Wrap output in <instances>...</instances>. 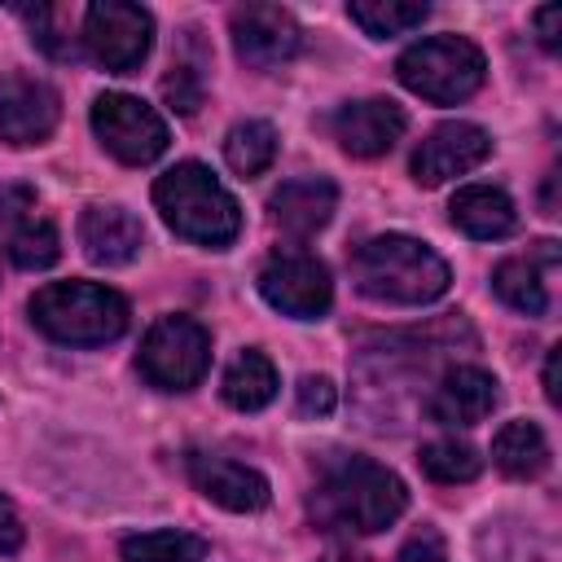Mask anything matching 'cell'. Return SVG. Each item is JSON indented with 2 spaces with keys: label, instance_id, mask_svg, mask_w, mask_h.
Returning <instances> with one entry per match:
<instances>
[{
  "label": "cell",
  "instance_id": "17",
  "mask_svg": "<svg viewBox=\"0 0 562 562\" xmlns=\"http://www.w3.org/2000/svg\"><path fill=\"white\" fill-rule=\"evenodd\" d=\"M79 246L92 263L101 268H119V263H132L145 246V228L140 220L119 206V202H92L83 215H79Z\"/></svg>",
  "mask_w": 562,
  "mask_h": 562
},
{
  "label": "cell",
  "instance_id": "4",
  "mask_svg": "<svg viewBox=\"0 0 562 562\" xmlns=\"http://www.w3.org/2000/svg\"><path fill=\"white\" fill-rule=\"evenodd\" d=\"M31 321L53 342L70 347H101L123 338L127 329V299L101 281H48L31 294Z\"/></svg>",
  "mask_w": 562,
  "mask_h": 562
},
{
  "label": "cell",
  "instance_id": "22",
  "mask_svg": "<svg viewBox=\"0 0 562 562\" xmlns=\"http://www.w3.org/2000/svg\"><path fill=\"white\" fill-rule=\"evenodd\" d=\"M492 461L509 479H536L549 465V439H544V430L536 422L514 417L492 435Z\"/></svg>",
  "mask_w": 562,
  "mask_h": 562
},
{
  "label": "cell",
  "instance_id": "31",
  "mask_svg": "<svg viewBox=\"0 0 562 562\" xmlns=\"http://www.w3.org/2000/svg\"><path fill=\"white\" fill-rule=\"evenodd\" d=\"M536 35H540L544 48H558V44H562V4L536 9Z\"/></svg>",
  "mask_w": 562,
  "mask_h": 562
},
{
  "label": "cell",
  "instance_id": "21",
  "mask_svg": "<svg viewBox=\"0 0 562 562\" xmlns=\"http://www.w3.org/2000/svg\"><path fill=\"white\" fill-rule=\"evenodd\" d=\"M277 369H272V360L263 356V351H255V347H246L228 369H224V378H220V395H224V404L228 408H237V413H259V408H268L272 400H277Z\"/></svg>",
  "mask_w": 562,
  "mask_h": 562
},
{
  "label": "cell",
  "instance_id": "2",
  "mask_svg": "<svg viewBox=\"0 0 562 562\" xmlns=\"http://www.w3.org/2000/svg\"><path fill=\"white\" fill-rule=\"evenodd\" d=\"M351 281L364 299L373 303H395V307H422L435 303L452 272L448 263L417 237L408 233H378L369 241H360L347 259Z\"/></svg>",
  "mask_w": 562,
  "mask_h": 562
},
{
  "label": "cell",
  "instance_id": "32",
  "mask_svg": "<svg viewBox=\"0 0 562 562\" xmlns=\"http://www.w3.org/2000/svg\"><path fill=\"white\" fill-rule=\"evenodd\" d=\"M558 360H562V347H549L544 356V400L558 404Z\"/></svg>",
  "mask_w": 562,
  "mask_h": 562
},
{
  "label": "cell",
  "instance_id": "16",
  "mask_svg": "<svg viewBox=\"0 0 562 562\" xmlns=\"http://www.w3.org/2000/svg\"><path fill=\"white\" fill-rule=\"evenodd\" d=\"M496 378L479 364H452L426 395V417L435 426H474L496 408Z\"/></svg>",
  "mask_w": 562,
  "mask_h": 562
},
{
  "label": "cell",
  "instance_id": "25",
  "mask_svg": "<svg viewBox=\"0 0 562 562\" xmlns=\"http://www.w3.org/2000/svg\"><path fill=\"white\" fill-rule=\"evenodd\" d=\"M347 13H351V22L364 35L391 40V35H404V31L422 26L426 13H430V4L426 0H351Z\"/></svg>",
  "mask_w": 562,
  "mask_h": 562
},
{
  "label": "cell",
  "instance_id": "23",
  "mask_svg": "<svg viewBox=\"0 0 562 562\" xmlns=\"http://www.w3.org/2000/svg\"><path fill=\"white\" fill-rule=\"evenodd\" d=\"M224 162L241 176L255 180L277 162V127L268 119H241L224 136Z\"/></svg>",
  "mask_w": 562,
  "mask_h": 562
},
{
  "label": "cell",
  "instance_id": "18",
  "mask_svg": "<svg viewBox=\"0 0 562 562\" xmlns=\"http://www.w3.org/2000/svg\"><path fill=\"white\" fill-rule=\"evenodd\" d=\"M558 268V241H536L527 255L501 259L492 272V290L501 303H509L522 316H544L549 312V281L544 272Z\"/></svg>",
  "mask_w": 562,
  "mask_h": 562
},
{
  "label": "cell",
  "instance_id": "5",
  "mask_svg": "<svg viewBox=\"0 0 562 562\" xmlns=\"http://www.w3.org/2000/svg\"><path fill=\"white\" fill-rule=\"evenodd\" d=\"M483 48L465 35H430L395 57V79L435 105H457L483 88Z\"/></svg>",
  "mask_w": 562,
  "mask_h": 562
},
{
  "label": "cell",
  "instance_id": "26",
  "mask_svg": "<svg viewBox=\"0 0 562 562\" xmlns=\"http://www.w3.org/2000/svg\"><path fill=\"white\" fill-rule=\"evenodd\" d=\"M417 465L426 479L435 483H470L479 470H483V457L474 443L465 439H430L422 452H417Z\"/></svg>",
  "mask_w": 562,
  "mask_h": 562
},
{
  "label": "cell",
  "instance_id": "19",
  "mask_svg": "<svg viewBox=\"0 0 562 562\" xmlns=\"http://www.w3.org/2000/svg\"><path fill=\"white\" fill-rule=\"evenodd\" d=\"M334 206H338V184L325 180V176H303V180H285L268 211H272V224L290 237H312L321 233L329 220H334Z\"/></svg>",
  "mask_w": 562,
  "mask_h": 562
},
{
  "label": "cell",
  "instance_id": "12",
  "mask_svg": "<svg viewBox=\"0 0 562 562\" xmlns=\"http://www.w3.org/2000/svg\"><path fill=\"white\" fill-rule=\"evenodd\" d=\"M487 154H492V136L479 123H465V119L439 123L413 149V180L426 184V189L448 184V180L474 171L479 162H487Z\"/></svg>",
  "mask_w": 562,
  "mask_h": 562
},
{
  "label": "cell",
  "instance_id": "10",
  "mask_svg": "<svg viewBox=\"0 0 562 562\" xmlns=\"http://www.w3.org/2000/svg\"><path fill=\"white\" fill-rule=\"evenodd\" d=\"M228 35H233L237 61L250 66V70H277L285 61H294L299 48H303V26L281 4H241V9H233Z\"/></svg>",
  "mask_w": 562,
  "mask_h": 562
},
{
  "label": "cell",
  "instance_id": "7",
  "mask_svg": "<svg viewBox=\"0 0 562 562\" xmlns=\"http://www.w3.org/2000/svg\"><path fill=\"white\" fill-rule=\"evenodd\" d=\"M79 44L88 57L110 75H132L154 48V18L140 4L127 0H92L83 9V35Z\"/></svg>",
  "mask_w": 562,
  "mask_h": 562
},
{
  "label": "cell",
  "instance_id": "29",
  "mask_svg": "<svg viewBox=\"0 0 562 562\" xmlns=\"http://www.w3.org/2000/svg\"><path fill=\"white\" fill-rule=\"evenodd\" d=\"M395 562H448V549H443V540L435 531H417V536H408L400 544Z\"/></svg>",
  "mask_w": 562,
  "mask_h": 562
},
{
  "label": "cell",
  "instance_id": "6",
  "mask_svg": "<svg viewBox=\"0 0 562 562\" xmlns=\"http://www.w3.org/2000/svg\"><path fill=\"white\" fill-rule=\"evenodd\" d=\"M211 364V334L193 316H158L136 351V369L158 391H193Z\"/></svg>",
  "mask_w": 562,
  "mask_h": 562
},
{
  "label": "cell",
  "instance_id": "3",
  "mask_svg": "<svg viewBox=\"0 0 562 562\" xmlns=\"http://www.w3.org/2000/svg\"><path fill=\"white\" fill-rule=\"evenodd\" d=\"M154 206L184 241L224 250L241 233V206L202 162H176L154 180Z\"/></svg>",
  "mask_w": 562,
  "mask_h": 562
},
{
  "label": "cell",
  "instance_id": "9",
  "mask_svg": "<svg viewBox=\"0 0 562 562\" xmlns=\"http://www.w3.org/2000/svg\"><path fill=\"white\" fill-rule=\"evenodd\" d=\"M259 294L290 321H321L334 303V281L316 255L281 250L259 268Z\"/></svg>",
  "mask_w": 562,
  "mask_h": 562
},
{
  "label": "cell",
  "instance_id": "11",
  "mask_svg": "<svg viewBox=\"0 0 562 562\" xmlns=\"http://www.w3.org/2000/svg\"><path fill=\"white\" fill-rule=\"evenodd\" d=\"M61 97L40 75H4L0 79V140L13 149L44 145L57 132Z\"/></svg>",
  "mask_w": 562,
  "mask_h": 562
},
{
  "label": "cell",
  "instance_id": "1",
  "mask_svg": "<svg viewBox=\"0 0 562 562\" xmlns=\"http://www.w3.org/2000/svg\"><path fill=\"white\" fill-rule=\"evenodd\" d=\"M408 509V487L395 470L369 457H334L312 492V514L321 527H342L356 536L386 531Z\"/></svg>",
  "mask_w": 562,
  "mask_h": 562
},
{
  "label": "cell",
  "instance_id": "13",
  "mask_svg": "<svg viewBox=\"0 0 562 562\" xmlns=\"http://www.w3.org/2000/svg\"><path fill=\"white\" fill-rule=\"evenodd\" d=\"M184 470H189V483H193L206 501H215L220 509H228V514H259V509L268 505V496H272L268 479H263L255 465L233 461V457L189 452Z\"/></svg>",
  "mask_w": 562,
  "mask_h": 562
},
{
  "label": "cell",
  "instance_id": "14",
  "mask_svg": "<svg viewBox=\"0 0 562 562\" xmlns=\"http://www.w3.org/2000/svg\"><path fill=\"white\" fill-rule=\"evenodd\" d=\"M0 246H4L9 263L26 268V272L53 268L57 255H61L57 224L48 215H35V202H31L26 189H18L0 202Z\"/></svg>",
  "mask_w": 562,
  "mask_h": 562
},
{
  "label": "cell",
  "instance_id": "30",
  "mask_svg": "<svg viewBox=\"0 0 562 562\" xmlns=\"http://www.w3.org/2000/svg\"><path fill=\"white\" fill-rule=\"evenodd\" d=\"M22 540H26V527H22V514H18V505L0 492V558H9V553H18L22 549Z\"/></svg>",
  "mask_w": 562,
  "mask_h": 562
},
{
  "label": "cell",
  "instance_id": "27",
  "mask_svg": "<svg viewBox=\"0 0 562 562\" xmlns=\"http://www.w3.org/2000/svg\"><path fill=\"white\" fill-rule=\"evenodd\" d=\"M334 404H338V391H334V382H329L325 373L299 378V386H294V408H299L303 417H329Z\"/></svg>",
  "mask_w": 562,
  "mask_h": 562
},
{
  "label": "cell",
  "instance_id": "24",
  "mask_svg": "<svg viewBox=\"0 0 562 562\" xmlns=\"http://www.w3.org/2000/svg\"><path fill=\"white\" fill-rule=\"evenodd\" d=\"M123 562H206V540L193 531L158 527V531H136L119 544Z\"/></svg>",
  "mask_w": 562,
  "mask_h": 562
},
{
  "label": "cell",
  "instance_id": "28",
  "mask_svg": "<svg viewBox=\"0 0 562 562\" xmlns=\"http://www.w3.org/2000/svg\"><path fill=\"white\" fill-rule=\"evenodd\" d=\"M162 97L171 101V110L193 114V110L202 105V83H198L193 66H176V75H167V79H162Z\"/></svg>",
  "mask_w": 562,
  "mask_h": 562
},
{
  "label": "cell",
  "instance_id": "8",
  "mask_svg": "<svg viewBox=\"0 0 562 562\" xmlns=\"http://www.w3.org/2000/svg\"><path fill=\"white\" fill-rule=\"evenodd\" d=\"M92 132L127 167H145V162L162 158L171 145L162 114L132 92H101L92 101Z\"/></svg>",
  "mask_w": 562,
  "mask_h": 562
},
{
  "label": "cell",
  "instance_id": "15",
  "mask_svg": "<svg viewBox=\"0 0 562 562\" xmlns=\"http://www.w3.org/2000/svg\"><path fill=\"white\" fill-rule=\"evenodd\" d=\"M408 119L395 101L386 97H369V101H347L329 114V132L334 140L351 154V158H378L386 154L400 136H404Z\"/></svg>",
  "mask_w": 562,
  "mask_h": 562
},
{
  "label": "cell",
  "instance_id": "20",
  "mask_svg": "<svg viewBox=\"0 0 562 562\" xmlns=\"http://www.w3.org/2000/svg\"><path fill=\"white\" fill-rule=\"evenodd\" d=\"M448 215L452 224L474 237V241H501L518 228V211H514V198L496 184H465L452 193L448 202Z\"/></svg>",
  "mask_w": 562,
  "mask_h": 562
}]
</instances>
